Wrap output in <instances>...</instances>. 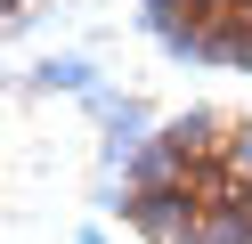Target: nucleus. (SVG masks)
I'll return each mask as SVG.
<instances>
[{"label":"nucleus","mask_w":252,"mask_h":244,"mask_svg":"<svg viewBox=\"0 0 252 244\" xmlns=\"http://www.w3.org/2000/svg\"><path fill=\"white\" fill-rule=\"evenodd\" d=\"M122 211L163 244H252V130L228 114L171 122L147 146Z\"/></svg>","instance_id":"nucleus-1"},{"label":"nucleus","mask_w":252,"mask_h":244,"mask_svg":"<svg viewBox=\"0 0 252 244\" xmlns=\"http://www.w3.org/2000/svg\"><path fill=\"white\" fill-rule=\"evenodd\" d=\"M17 8H33V0H17ZM147 16L187 49V57L252 65V0H147Z\"/></svg>","instance_id":"nucleus-2"}]
</instances>
